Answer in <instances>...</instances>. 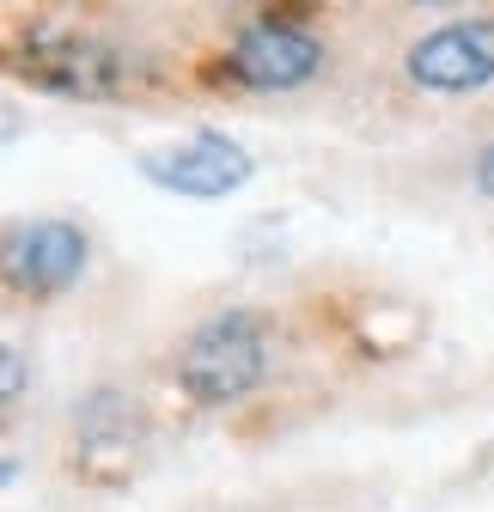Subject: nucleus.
<instances>
[{
	"instance_id": "nucleus-1",
	"label": "nucleus",
	"mask_w": 494,
	"mask_h": 512,
	"mask_svg": "<svg viewBox=\"0 0 494 512\" xmlns=\"http://www.w3.org/2000/svg\"><path fill=\"white\" fill-rule=\"evenodd\" d=\"M263 372H269V342H263V324L251 311H220L202 330H190V342L177 348V384L208 409L257 391Z\"/></svg>"
},
{
	"instance_id": "nucleus-3",
	"label": "nucleus",
	"mask_w": 494,
	"mask_h": 512,
	"mask_svg": "<svg viewBox=\"0 0 494 512\" xmlns=\"http://www.w3.org/2000/svg\"><path fill=\"white\" fill-rule=\"evenodd\" d=\"M141 171L159 189H171V196L220 202V196H232L238 183H251V153H244L232 135H220V128H196L190 141H177L165 153H147Z\"/></svg>"
},
{
	"instance_id": "nucleus-2",
	"label": "nucleus",
	"mask_w": 494,
	"mask_h": 512,
	"mask_svg": "<svg viewBox=\"0 0 494 512\" xmlns=\"http://www.w3.org/2000/svg\"><path fill=\"white\" fill-rule=\"evenodd\" d=\"M324 68V43L312 31H299V25H281V19H257V25H244L226 49V74L238 86H251V92H287V86H305Z\"/></svg>"
},
{
	"instance_id": "nucleus-9",
	"label": "nucleus",
	"mask_w": 494,
	"mask_h": 512,
	"mask_svg": "<svg viewBox=\"0 0 494 512\" xmlns=\"http://www.w3.org/2000/svg\"><path fill=\"white\" fill-rule=\"evenodd\" d=\"M0 360H7V403H13V397H19V378H25V366H19V348H7Z\"/></svg>"
},
{
	"instance_id": "nucleus-6",
	"label": "nucleus",
	"mask_w": 494,
	"mask_h": 512,
	"mask_svg": "<svg viewBox=\"0 0 494 512\" xmlns=\"http://www.w3.org/2000/svg\"><path fill=\"white\" fill-rule=\"evenodd\" d=\"M31 74L61 92H104V86H116V55L74 31H43L31 43Z\"/></svg>"
},
{
	"instance_id": "nucleus-7",
	"label": "nucleus",
	"mask_w": 494,
	"mask_h": 512,
	"mask_svg": "<svg viewBox=\"0 0 494 512\" xmlns=\"http://www.w3.org/2000/svg\"><path fill=\"white\" fill-rule=\"evenodd\" d=\"M74 433H80V452L86 458H129L135 445V403L122 391H92L74 415Z\"/></svg>"
},
{
	"instance_id": "nucleus-4",
	"label": "nucleus",
	"mask_w": 494,
	"mask_h": 512,
	"mask_svg": "<svg viewBox=\"0 0 494 512\" xmlns=\"http://www.w3.org/2000/svg\"><path fill=\"white\" fill-rule=\"evenodd\" d=\"M403 68L427 92H476L494 80V19H452L409 43Z\"/></svg>"
},
{
	"instance_id": "nucleus-8",
	"label": "nucleus",
	"mask_w": 494,
	"mask_h": 512,
	"mask_svg": "<svg viewBox=\"0 0 494 512\" xmlns=\"http://www.w3.org/2000/svg\"><path fill=\"white\" fill-rule=\"evenodd\" d=\"M476 189H482V196H494V147L476 153Z\"/></svg>"
},
{
	"instance_id": "nucleus-5",
	"label": "nucleus",
	"mask_w": 494,
	"mask_h": 512,
	"mask_svg": "<svg viewBox=\"0 0 494 512\" xmlns=\"http://www.w3.org/2000/svg\"><path fill=\"white\" fill-rule=\"evenodd\" d=\"M86 269V238L68 220H37L13 238V281L31 293H61Z\"/></svg>"
}]
</instances>
